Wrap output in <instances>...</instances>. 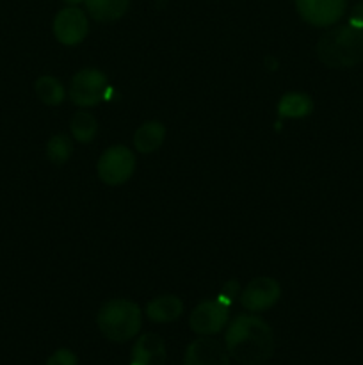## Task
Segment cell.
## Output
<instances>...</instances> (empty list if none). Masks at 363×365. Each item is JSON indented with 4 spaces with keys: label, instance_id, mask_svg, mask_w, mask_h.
<instances>
[{
    "label": "cell",
    "instance_id": "7a4b0ae2",
    "mask_svg": "<svg viewBox=\"0 0 363 365\" xmlns=\"http://www.w3.org/2000/svg\"><path fill=\"white\" fill-rule=\"evenodd\" d=\"M317 57L333 70L352 68L363 61V27L354 24L338 25L320 36Z\"/></svg>",
    "mask_w": 363,
    "mask_h": 365
},
{
    "label": "cell",
    "instance_id": "2e32d148",
    "mask_svg": "<svg viewBox=\"0 0 363 365\" xmlns=\"http://www.w3.org/2000/svg\"><path fill=\"white\" fill-rule=\"evenodd\" d=\"M34 91L38 98L46 106H59L64 96H66V89H64L63 82L56 77H50V75H43L36 81Z\"/></svg>",
    "mask_w": 363,
    "mask_h": 365
},
{
    "label": "cell",
    "instance_id": "9c48e42d",
    "mask_svg": "<svg viewBox=\"0 0 363 365\" xmlns=\"http://www.w3.org/2000/svg\"><path fill=\"white\" fill-rule=\"evenodd\" d=\"M295 7L306 24L330 27L344 16L347 0H295Z\"/></svg>",
    "mask_w": 363,
    "mask_h": 365
},
{
    "label": "cell",
    "instance_id": "5b68a950",
    "mask_svg": "<svg viewBox=\"0 0 363 365\" xmlns=\"http://www.w3.org/2000/svg\"><path fill=\"white\" fill-rule=\"evenodd\" d=\"M230 305L231 303H228L221 296L214 299H205L192 310L191 317H189V327L194 334L205 335V337L219 334L230 319Z\"/></svg>",
    "mask_w": 363,
    "mask_h": 365
},
{
    "label": "cell",
    "instance_id": "9a60e30c",
    "mask_svg": "<svg viewBox=\"0 0 363 365\" xmlns=\"http://www.w3.org/2000/svg\"><path fill=\"white\" fill-rule=\"evenodd\" d=\"M313 102L308 95L305 93H287L283 98L278 103V113L281 118H305L312 114Z\"/></svg>",
    "mask_w": 363,
    "mask_h": 365
},
{
    "label": "cell",
    "instance_id": "4fadbf2b",
    "mask_svg": "<svg viewBox=\"0 0 363 365\" xmlns=\"http://www.w3.org/2000/svg\"><path fill=\"white\" fill-rule=\"evenodd\" d=\"M166 139V127L160 121H144L134 134V146L139 153H153Z\"/></svg>",
    "mask_w": 363,
    "mask_h": 365
},
{
    "label": "cell",
    "instance_id": "3957f363",
    "mask_svg": "<svg viewBox=\"0 0 363 365\" xmlns=\"http://www.w3.org/2000/svg\"><path fill=\"white\" fill-rule=\"evenodd\" d=\"M96 324L103 337L109 339L110 342H127L137 337L139 330H141V309L130 299H109L98 310Z\"/></svg>",
    "mask_w": 363,
    "mask_h": 365
},
{
    "label": "cell",
    "instance_id": "8fae6325",
    "mask_svg": "<svg viewBox=\"0 0 363 365\" xmlns=\"http://www.w3.org/2000/svg\"><path fill=\"white\" fill-rule=\"evenodd\" d=\"M166 342L157 334H144L135 341L130 353V365H166Z\"/></svg>",
    "mask_w": 363,
    "mask_h": 365
},
{
    "label": "cell",
    "instance_id": "e0dca14e",
    "mask_svg": "<svg viewBox=\"0 0 363 365\" xmlns=\"http://www.w3.org/2000/svg\"><path fill=\"white\" fill-rule=\"evenodd\" d=\"M71 135L80 143H91L98 132V121L88 110H78L70 121Z\"/></svg>",
    "mask_w": 363,
    "mask_h": 365
},
{
    "label": "cell",
    "instance_id": "d6986e66",
    "mask_svg": "<svg viewBox=\"0 0 363 365\" xmlns=\"http://www.w3.org/2000/svg\"><path fill=\"white\" fill-rule=\"evenodd\" d=\"M45 365H78V359L71 349L60 348L48 356Z\"/></svg>",
    "mask_w": 363,
    "mask_h": 365
},
{
    "label": "cell",
    "instance_id": "8992f818",
    "mask_svg": "<svg viewBox=\"0 0 363 365\" xmlns=\"http://www.w3.org/2000/svg\"><path fill=\"white\" fill-rule=\"evenodd\" d=\"M135 155L127 146H110L98 160V177L107 185H121L134 175Z\"/></svg>",
    "mask_w": 363,
    "mask_h": 365
},
{
    "label": "cell",
    "instance_id": "52a82bcc",
    "mask_svg": "<svg viewBox=\"0 0 363 365\" xmlns=\"http://www.w3.org/2000/svg\"><path fill=\"white\" fill-rule=\"evenodd\" d=\"M52 29L57 41L66 46H73L85 39L89 21L84 11L78 9L77 6H68L56 14Z\"/></svg>",
    "mask_w": 363,
    "mask_h": 365
},
{
    "label": "cell",
    "instance_id": "5bb4252c",
    "mask_svg": "<svg viewBox=\"0 0 363 365\" xmlns=\"http://www.w3.org/2000/svg\"><path fill=\"white\" fill-rule=\"evenodd\" d=\"M88 13L96 21H116L130 7V0H84Z\"/></svg>",
    "mask_w": 363,
    "mask_h": 365
},
{
    "label": "cell",
    "instance_id": "7c38bea8",
    "mask_svg": "<svg viewBox=\"0 0 363 365\" xmlns=\"http://www.w3.org/2000/svg\"><path fill=\"white\" fill-rule=\"evenodd\" d=\"M184 312V302L174 294H164L146 305V316L153 323H174Z\"/></svg>",
    "mask_w": 363,
    "mask_h": 365
},
{
    "label": "cell",
    "instance_id": "30bf717a",
    "mask_svg": "<svg viewBox=\"0 0 363 365\" xmlns=\"http://www.w3.org/2000/svg\"><path fill=\"white\" fill-rule=\"evenodd\" d=\"M184 365H230V355L216 339L201 335L185 349Z\"/></svg>",
    "mask_w": 363,
    "mask_h": 365
},
{
    "label": "cell",
    "instance_id": "277c9868",
    "mask_svg": "<svg viewBox=\"0 0 363 365\" xmlns=\"http://www.w3.org/2000/svg\"><path fill=\"white\" fill-rule=\"evenodd\" d=\"M107 77L103 71L96 68H85L77 71L70 82L68 95L70 100L78 107H93L102 102L107 95Z\"/></svg>",
    "mask_w": 363,
    "mask_h": 365
},
{
    "label": "cell",
    "instance_id": "6da1fadb",
    "mask_svg": "<svg viewBox=\"0 0 363 365\" xmlns=\"http://www.w3.org/2000/svg\"><path fill=\"white\" fill-rule=\"evenodd\" d=\"M273 328L255 314H242L228 324L224 348L241 365H263L274 355Z\"/></svg>",
    "mask_w": 363,
    "mask_h": 365
},
{
    "label": "cell",
    "instance_id": "ac0fdd59",
    "mask_svg": "<svg viewBox=\"0 0 363 365\" xmlns=\"http://www.w3.org/2000/svg\"><path fill=\"white\" fill-rule=\"evenodd\" d=\"M71 153H73V143H71V139L68 135H52L48 139V143H46V157L56 166H63L70 159Z\"/></svg>",
    "mask_w": 363,
    "mask_h": 365
},
{
    "label": "cell",
    "instance_id": "ba28073f",
    "mask_svg": "<svg viewBox=\"0 0 363 365\" xmlns=\"http://www.w3.org/2000/svg\"><path fill=\"white\" fill-rule=\"evenodd\" d=\"M281 298V285L270 277H258L241 292V305L251 314L273 309Z\"/></svg>",
    "mask_w": 363,
    "mask_h": 365
},
{
    "label": "cell",
    "instance_id": "ffe728a7",
    "mask_svg": "<svg viewBox=\"0 0 363 365\" xmlns=\"http://www.w3.org/2000/svg\"><path fill=\"white\" fill-rule=\"evenodd\" d=\"M64 2H66L68 6H77V4L84 2V0H64Z\"/></svg>",
    "mask_w": 363,
    "mask_h": 365
}]
</instances>
